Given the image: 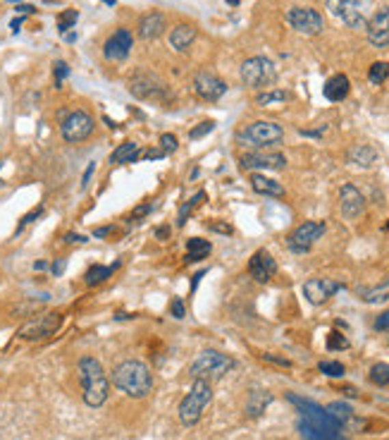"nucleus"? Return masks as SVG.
<instances>
[{"label":"nucleus","instance_id":"obj_16","mask_svg":"<svg viewBox=\"0 0 389 440\" xmlns=\"http://www.w3.org/2000/svg\"><path fill=\"white\" fill-rule=\"evenodd\" d=\"M342 287H344V285L337 283V280L313 278V280H308V283L304 285V294H306V299H308L310 304L320 307V304H325L330 297H334V294H337Z\"/></svg>","mask_w":389,"mask_h":440},{"label":"nucleus","instance_id":"obj_10","mask_svg":"<svg viewBox=\"0 0 389 440\" xmlns=\"http://www.w3.org/2000/svg\"><path fill=\"white\" fill-rule=\"evenodd\" d=\"M325 222L323 220H306L286 237V246H289L294 254H306V251L313 249V244L325 235Z\"/></svg>","mask_w":389,"mask_h":440},{"label":"nucleus","instance_id":"obj_21","mask_svg":"<svg viewBox=\"0 0 389 440\" xmlns=\"http://www.w3.org/2000/svg\"><path fill=\"white\" fill-rule=\"evenodd\" d=\"M165 27H167V19H165L163 12H148L139 22V36L146 38V41H153L165 31Z\"/></svg>","mask_w":389,"mask_h":440},{"label":"nucleus","instance_id":"obj_52","mask_svg":"<svg viewBox=\"0 0 389 440\" xmlns=\"http://www.w3.org/2000/svg\"><path fill=\"white\" fill-rule=\"evenodd\" d=\"M17 12H22V14H33V12H36V8H33V5H17Z\"/></svg>","mask_w":389,"mask_h":440},{"label":"nucleus","instance_id":"obj_32","mask_svg":"<svg viewBox=\"0 0 389 440\" xmlns=\"http://www.w3.org/2000/svg\"><path fill=\"white\" fill-rule=\"evenodd\" d=\"M361 299L368 304H380L389 299V280L382 285H377V287H368V289H361Z\"/></svg>","mask_w":389,"mask_h":440},{"label":"nucleus","instance_id":"obj_22","mask_svg":"<svg viewBox=\"0 0 389 440\" xmlns=\"http://www.w3.org/2000/svg\"><path fill=\"white\" fill-rule=\"evenodd\" d=\"M349 89H351V84H349V77L347 75H334V77H330V79L325 81L323 94H325V99H327V101L337 103V101L347 99Z\"/></svg>","mask_w":389,"mask_h":440},{"label":"nucleus","instance_id":"obj_58","mask_svg":"<svg viewBox=\"0 0 389 440\" xmlns=\"http://www.w3.org/2000/svg\"><path fill=\"white\" fill-rule=\"evenodd\" d=\"M46 3H60V0H46Z\"/></svg>","mask_w":389,"mask_h":440},{"label":"nucleus","instance_id":"obj_35","mask_svg":"<svg viewBox=\"0 0 389 440\" xmlns=\"http://www.w3.org/2000/svg\"><path fill=\"white\" fill-rule=\"evenodd\" d=\"M201 201H206V192H198L191 201H187V206H182V211H179V216H177V225H184V222L189 220V213H191Z\"/></svg>","mask_w":389,"mask_h":440},{"label":"nucleus","instance_id":"obj_4","mask_svg":"<svg viewBox=\"0 0 389 440\" xmlns=\"http://www.w3.org/2000/svg\"><path fill=\"white\" fill-rule=\"evenodd\" d=\"M211 400H213L211 383L203 380V378H196L191 385V390H189V395L179 402V422L189 428L196 426V424L201 422L206 407L211 404Z\"/></svg>","mask_w":389,"mask_h":440},{"label":"nucleus","instance_id":"obj_54","mask_svg":"<svg viewBox=\"0 0 389 440\" xmlns=\"http://www.w3.org/2000/svg\"><path fill=\"white\" fill-rule=\"evenodd\" d=\"M94 168H96L94 163H91V166L86 168V172H84V182H81V187H86V185H89V180H91V172H94Z\"/></svg>","mask_w":389,"mask_h":440},{"label":"nucleus","instance_id":"obj_39","mask_svg":"<svg viewBox=\"0 0 389 440\" xmlns=\"http://www.w3.org/2000/svg\"><path fill=\"white\" fill-rule=\"evenodd\" d=\"M213 129H215V122H213V120H206V122L196 125V127L189 132V139H201V137H206V134H211Z\"/></svg>","mask_w":389,"mask_h":440},{"label":"nucleus","instance_id":"obj_12","mask_svg":"<svg viewBox=\"0 0 389 440\" xmlns=\"http://www.w3.org/2000/svg\"><path fill=\"white\" fill-rule=\"evenodd\" d=\"M60 326H62V313L57 311L43 313V316L24 323V326L19 328V337H22V340H43V337L57 333Z\"/></svg>","mask_w":389,"mask_h":440},{"label":"nucleus","instance_id":"obj_57","mask_svg":"<svg viewBox=\"0 0 389 440\" xmlns=\"http://www.w3.org/2000/svg\"><path fill=\"white\" fill-rule=\"evenodd\" d=\"M227 3H232V5H237V3H239V0H227Z\"/></svg>","mask_w":389,"mask_h":440},{"label":"nucleus","instance_id":"obj_24","mask_svg":"<svg viewBox=\"0 0 389 440\" xmlns=\"http://www.w3.org/2000/svg\"><path fill=\"white\" fill-rule=\"evenodd\" d=\"M193 41H196V27H193V24H177V27L170 31V46L179 53L187 51Z\"/></svg>","mask_w":389,"mask_h":440},{"label":"nucleus","instance_id":"obj_2","mask_svg":"<svg viewBox=\"0 0 389 440\" xmlns=\"http://www.w3.org/2000/svg\"><path fill=\"white\" fill-rule=\"evenodd\" d=\"M77 369H79V380L84 388V402L94 409L103 407L110 395V380L105 376L103 364L96 357H81Z\"/></svg>","mask_w":389,"mask_h":440},{"label":"nucleus","instance_id":"obj_47","mask_svg":"<svg viewBox=\"0 0 389 440\" xmlns=\"http://www.w3.org/2000/svg\"><path fill=\"white\" fill-rule=\"evenodd\" d=\"M263 359H265V361H272V364L286 366V369H289V366H291V361H289V359H282V357H275V354H263Z\"/></svg>","mask_w":389,"mask_h":440},{"label":"nucleus","instance_id":"obj_13","mask_svg":"<svg viewBox=\"0 0 389 440\" xmlns=\"http://www.w3.org/2000/svg\"><path fill=\"white\" fill-rule=\"evenodd\" d=\"M193 94H196L201 101L215 103V101H220L222 96L227 94V84L217 75H213V72L201 70V72H196V77H193Z\"/></svg>","mask_w":389,"mask_h":440},{"label":"nucleus","instance_id":"obj_28","mask_svg":"<svg viewBox=\"0 0 389 440\" xmlns=\"http://www.w3.org/2000/svg\"><path fill=\"white\" fill-rule=\"evenodd\" d=\"M136 158H139V144H136V142H124V144H120V146L113 151V156H110V163L120 166V163H134Z\"/></svg>","mask_w":389,"mask_h":440},{"label":"nucleus","instance_id":"obj_50","mask_svg":"<svg viewBox=\"0 0 389 440\" xmlns=\"http://www.w3.org/2000/svg\"><path fill=\"white\" fill-rule=\"evenodd\" d=\"M113 232H115V227H113V225H108V227H96L94 235H96V237H110V235H113Z\"/></svg>","mask_w":389,"mask_h":440},{"label":"nucleus","instance_id":"obj_23","mask_svg":"<svg viewBox=\"0 0 389 440\" xmlns=\"http://www.w3.org/2000/svg\"><path fill=\"white\" fill-rule=\"evenodd\" d=\"M377 151L368 144H358V146H351L347 151V161L351 166H358V168H373L377 163Z\"/></svg>","mask_w":389,"mask_h":440},{"label":"nucleus","instance_id":"obj_8","mask_svg":"<svg viewBox=\"0 0 389 440\" xmlns=\"http://www.w3.org/2000/svg\"><path fill=\"white\" fill-rule=\"evenodd\" d=\"M94 118L86 110H70L60 113V134L67 144H79L94 134Z\"/></svg>","mask_w":389,"mask_h":440},{"label":"nucleus","instance_id":"obj_29","mask_svg":"<svg viewBox=\"0 0 389 440\" xmlns=\"http://www.w3.org/2000/svg\"><path fill=\"white\" fill-rule=\"evenodd\" d=\"M115 268H118V263H115V266H91V268L86 270V275H84L86 285H89V287H94V285L105 283V280L113 275Z\"/></svg>","mask_w":389,"mask_h":440},{"label":"nucleus","instance_id":"obj_55","mask_svg":"<svg viewBox=\"0 0 389 440\" xmlns=\"http://www.w3.org/2000/svg\"><path fill=\"white\" fill-rule=\"evenodd\" d=\"M144 156H146V158H150V161H155V158H163V156H165V151H146Z\"/></svg>","mask_w":389,"mask_h":440},{"label":"nucleus","instance_id":"obj_53","mask_svg":"<svg viewBox=\"0 0 389 440\" xmlns=\"http://www.w3.org/2000/svg\"><path fill=\"white\" fill-rule=\"evenodd\" d=\"M155 237H158V240H167V237H170V227H158V230H155Z\"/></svg>","mask_w":389,"mask_h":440},{"label":"nucleus","instance_id":"obj_9","mask_svg":"<svg viewBox=\"0 0 389 440\" xmlns=\"http://www.w3.org/2000/svg\"><path fill=\"white\" fill-rule=\"evenodd\" d=\"M332 17L344 22L351 29H366V5L368 0H325Z\"/></svg>","mask_w":389,"mask_h":440},{"label":"nucleus","instance_id":"obj_27","mask_svg":"<svg viewBox=\"0 0 389 440\" xmlns=\"http://www.w3.org/2000/svg\"><path fill=\"white\" fill-rule=\"evenodd\" d=\"M272 402V395L265 393V390H251L249 395V402H246V412H249V417H260L263 412H265V407Z\"/></svg>","mask_w":389,"mask_h":440},{"label":"nucleus","instance_id":"obj_43","mask_svg":"<svg viewBox=\"0 0 389 440\" xmlns=\"http://www.w3.org/2000/svg\"><path fill=\"white\" fill-rule=\"evenodd\" d=\"M53 72H55V86L60 89L62 81H65V77L70 75V67H67V62L57 60V62H55V70H53Z\"/></svg>","mask_w":389,"mask_h":440},{"label":"nucleus","instance_id":"obj_44","mask_svg":"<svg viewBox=\"0 0 389 440\" xmlns=\"http://www.w3.org/2000/svg\"><path fill=\"white\" fill-rule=\"evenodd\" d=\"M38 216H43V209H41V206H38V209H33L31 213H27L22 220H19V227H17V232H19V230H24V227H27L29 222H33V220H36Z\"/></svg>","mask_w":389,"mask_h":440},{"label":"nucleus","instance_id":"obj_41","mask_svg":"<svg viewBox=\"0 0 389 440\" xmlns=\"http://www.w3.org/2000/svg\"><path fill=\"white\" fill-rule=\"evenodd\" d=\"M160 146H163L165 153H174L179 148V142L174 134H163V137H160Z\"/></svg>","mask_w":389,"mask_h":440},{"label":"nucleus","instance_id":"obj_33","mask_svg":"<svg viewBox=\"0 0 389 440\" xmlns=\"http://www.w3.org/2000/svg\"><path fill=\"white\" fill-rule=\"evenodd\" d=\"M327 412L332 414L334 419H337L342 426H347L349 422H353V409L349 407V404H344V402H332V404H327Z\"/></svg>","mask_w":389,"mask_h":440},{"label":"nucleus","instance_id":"obj_30","mask_svg":"<svg viewBox=\"0 0 389 440\" xmlns=\"http://www.w3.org/2000/svg\"><path fill=\"white\" fill-rule=\"evenodd\" d=\"M296 428H299V433H301V440H349L347 436H339V438L327 436V433L318 431V428L310 426V424H308V422H304V419H299V424H296Z\"/></svg>","mask_w":389,"mask_h":440},{"label":"nucleus","instance_id":"obj_31","mask_svg":"<svg viewBox=\"0 0 389 440\" xmlns=\"http://www.w3.org/2000/svg\"><path fill=\"white\" fill-rule=\"evenodd\" d=\"M284 101H289V91L272 89V91H263V94H258L256 103L263 105V108H267V105H280V103H284Z\"/></svg>","mask_w":389,"mask_h":440},{"label":"nucleus","instance_id":"obj_34","mask_svg":"<svg viewBox=\"0 0 389 440\" xmlns=\"http://www.w3.org/2000/svg\"><path fill=\"white\" fill-rule=\"evenodd\" d=\"M387 77H389V62H373L371 70H368V79L375 86L385 84Z\"/></svg>","mask_w":389,"mask_h":440},{"label":"nucleus","instance_id":"obj_51","mask_svg":"<svg viewBox=\"0 0 389 440\" xmlns=\"http://www.w3.org/2000/svg\"><path fill=\"white\" fill-rule=\"evenodd\" d=\"M62 270H65V259H57L55 263H53V275H60Z\"/></svg>","mask_w":389,"mask_h":440},{"label":"nucleus","instance_id":"obj_6","mask_svg":"<svg viewBox=\"0 0 389 440\" xmlns=\"http://www.w3.org/2000/svg\"><path fill=\"white\" fill-rule=\"evenodd\" d=\"M284 139V129L282 125L270 122V120H258V122H251L244 132L237 134V142L241 146H254V148H265L272 144H280Z\"/></svg>","mask_w":389,"mask_h":440},{"label":"nucleus","instance_id":"obj_26","mask_svg":"<svg viewBox=\"0 0 389 440\" xmlns=\"http://www.w3.org/2000/svg\"><path fill=\"white\" fill-rule=\"evenodd\" d=\"M211 251H213L211 242L201 240V237H191V240L187 242V256H184V261H187V263H196V261L206 259Z\"/></svg>","mask_w":389,"mask_h":440},{"label":"nucleus","instance_id":"obj_40","mask_svg":"<svg viewBox=\"0 0 389 440\" xmlns=\"http://www.w3.org/2000/svg\"><path fill=\"white\" fill-rule=\"evenodd\" d=\"M349 340L342 335V333H330L327 337V350H347Z\"/></svg>","mask_w":389,"mask_h":440},{"label":"nucleus","instance_id":"obj_59","mask_svg":"<svg viewBox=\"0 0 389 440\" xmlns=\"http://www.w3.org/2000/svg\"><path fill=\"white\" fill-rule=\"evenodd\" d=\"M387 230H389V222H387Z\"/></svg>","mask_w":389,"mask_h":440},{"label":"nucleus","instance_id":"obj_5","mask_svg":"<svg viewBox=\"0 0 389 440\" xmlns=\"http://www.w3.org/2000/svg\"><path fill=\"white\" fill-rule=\"evenodd\" d=\"M286 400H289L291 404H296L301 412V419L304 422H308L310 426H315L318 431L327 433V436H344V426L337 422V419L332 417V414L327 412V409H323L320 404L310 402V400H304V398H296V395H286Z\"/></svg>","mask_w":389,"mask_h":440},{"label":"nucleus","instance_id":"obj_45","mask_svg":"<svg viewBox=\"0 0 389 440\" xmlns=\"http://www.w3.org/2000/svg\"><path fill=\"white\" fill-rule=\"evenodd\" d=\"M170 311H172L174 318H184V316H187V307H184L182 299H174V302L170 304Z\"/></svg>","mask_w":389,"mask_h":440},{"label":"nucleus","instance_id":"obj_7","mask_svg":"<svg viewBox=\"0 0 389 440\" xmlns=\"http://www.w3.org/2000/svg\"><path fill=\"white\" fill-rule=\"evenodd\" d=\"M241 81H244L249 89H265V86H272L277 81V67L272 60L263 55L249 57V60L241 65L239 70Z\"/></svg>","mask_w":389,"mask_h":440},{"label":"nucleus","instance_id":"obj_1","mask_svg":"<svg viewBox=\"0 0 389 440\" xmlns=\"http://www.w3.org/2000/svg\"><path fill=\"white\" fill-rule=\"evenodd\" d=\"M113 383L120 393H124L127 398L141 400L153 390V374L150 369L139 359H127L122 364L115 366L113 371Z\"/></svg>","mask_w":389,"mask_h":440},{"label":"nucleus","instance_id":"obj_37","mask_svg":"<svg viewBox=\"0 0 389 440\" xmlns=\"http://www.w3.org/2000/svg\"><path fill=\"white\" fill-rule=\"evenodd\" d=\"M318 369L323 371L325 376H330V378H342V376L347 374L344 364H339V361H320Z\"/></svg>","mask_w":389,"mask_h":440},{"label":"nucleus","instance_id":"obj_38","mask_svg":"<svg viewBox=\"0 0 389 440\" xmlns=\"http://www.w3.org/2000/svg\"><path fill=\"white\" fill-rule=\"evenodd\" d=\"M77 19H79V12H77V10H65V12L57 17V29H60V34H67V29L75 27Z\"/></svg>","mask_w":389,"mask_h":440},{"label":"nucleus","instance_id":"obj_42","mask_svg":"<svg viewBox=\"0 0 389 440\" xmlns=\"http://www.w3.org/2000/svg\"><path fill=\"white\" fill-rule=\"evenodd\" d=\"M150 211H153V204H146V201H144V204H139L134 211H131V213H129V220H131V222H139L141 218H146V216H148Z\"/></svg>","mask_w":389,"mask_h":440},{"label":"nucleus","instance_id":"obj_36","mask_svg":"<svg viewBox=\"0 0 389 440\" xmlns=\"http://www.w3.org/2000/svg\"><path fill=\"white\" fill-rule=\"evenodd\" d=\"M371 380L375 385H380V388H382V385H389V364H382V361H380V364L373 366V369H371Z\"/></svg>","mask_w":389,"mask_h":440},{"label":"nucleus","instance_id":"obj_48","mask_svg":"<svg viewBox=\"0 0 389 440\" xmlns=\"http://www.w3.org/2000/svg\"><path fill=\"white\" fill-rule=\"evenodd\" d=\"M65 242H67V244H79V242H89V237L75 235V232H67V235H65Z\"/></svg>","mask_w":389,"mask_h":440},{"label":"nucleus","instance_id":"obj_49","mask_svg":"<svg viewBox=\"0 0 389 440\" xmlns=\"http://www.w3.org/2000/svg\"><path fill=\"white\" fill-rule=\"evenodd\" d=\"M211 227L215 232H222V235H232V225H225V222H213Z\"/></svg>","mask_w":389,"mask_h":440},{"label":"nucleus","instance_id":"obj_15","mask_svg":"<svg viewBox=\"0 0 389 440\" xmlns=\"http://www.w3.org/2000/svg\"><path fill=\"white\" fill-rule=\"evenodd\" d=\"M129 94L139 101H158L163 99L165 86L153 75H136L129 79Z\"/></svg>","mask_w":389,"mask_h":440},{"label":"nucleus","instance_id":"obj_19","mask_svg":"<svg viewBox=\"0 0 389 440\" xmlns=\"http://www.w3.org/2000/svg\"><path fill=\"white\" fill-rule=\"evenodd\" d=\"M131 46H134V36L129 34V29H118V31L105 41L103 55L115 62L127 60V55L131 53Z\"/></svg>","mask_w":389,"mask_h":440},{"label":"nucleus","instance_id":"obj_3","mask_svg":"<svg viewBox=\"0 0 389 440\" xmlns=\"http://www.w3.org/2000/svg\"><path fill=\"white\" fill-rule=\"evenodd\" d=\"M237 366V361L232 359L230 354H222L217 350H203L201 354L193 359V364L189 366V376L193 380L196 378H203V380H217L222 376H227L232 369Z\"/></svg>","mask_w":389,"mask_h":440},{"label":"nucleus","instance_id":"obj_20","mask_svg":"<svg viewBox=\"0 0 389 440\" xmlns=\"http://www.w3.org/2000/svg\"><path fill=\"white\" fill-rule=\"evenodd\" d=\"M249 273L256 283H270L277 273V261L272 259L270 251L265 249H258L249 261Z\"/></svg>","mask_w":389,"mask_h":440},{"label":"nucleus","instance_id":"obj_17","mask_svg":"<svg viewBox=\"0 0 389 440\" xmlns=\"http://www.w3.org/2000/svg\"><path fill=\"white\" fill-rule=\"evenodd\" d=\"M368 41L375 48H387L389 46V8H382L368 19L366 24Z\"/></svg>","mask_w":389,"mask_h":440},{"label":"nucleus","instance_id":"obj_25","mask_svg":"<svg viewBox=\"0 0 389 440\" xmlns=\"http://www.w3.org/2000/svg\"><path fill=\"white\" fill-rule=\"evenodd\" d=\"M251 187H254V192H258L263 196H275V199H282V196H284V187H282L277 180H270V177L260 175V172H254V175H251Z\"/></svg>","mask_w":389,"mask_h":440},{"label":"nucleus","instance_id":"obj_56","mask_svg":"<svg viewBox=\"0 0 389 440\" xmlns=\"http://www.w3.org/2000/svg\"><path fill=\"white\" fill-rule=\"evenodd\" d=\"M10 27H12V31H19V27H22V17H17V19H14V22L10 24Z\"/></svg>","mask_w":389,"mask_h":440},{"label":"nucleus","instance_id":"obj_18","mask_svg":"<svg viewBox=\"0 0 389 440\" xmlns=\"http://www.w3.org/2000/svg\"><path fill=\"white\" fill-rule=\"evenodd\" d=\"M339 206H342V216L347 220H358L366 211V199L353 185H344L339 190Z\"/></svg>","mask_w":389,"mask_h":440},{"label":"nucleus","instance_id":"obj_11","mask_svg":"<svg viewBox=\"0 0 389 440\" xmlns=\"http://www.w3.org/2000/svg\"><path fill=\"white\" fill-rule=\"evenodd\" d=\"M286 22L291 24V29H296L304 36H318L325 29L323 14L313 8H291L286 12Z\"/></svg>","mask_w":389,"mask_h":440},{"label":"nucleus","instance_id":"obj_46","mask_svg":"<svg viewBox=\"0 0 389 440\" xmlns=\"http://www.w3.org/2000/svg\"><path fill=\"white\" fill-rule=\"evenodd\" d=\"M375 331H389V309L375 318Z\"/></svg>","mask_w":389,"mask_h":440},{"label":"nucleus","instance_id":"obj_14","mask_svg":"<svg viewBox=\"0 0 389 440\" xmlns=\"http://www.w3.org/2000/svg\"><path fill=\"white\" fill-rule=\"evenodd\" d=\"M239 166L244 170H282L286 168V158L280 151H251L241 153Z\"/></svg>","mask_w":389,"mask_h":440}]
</instances>
